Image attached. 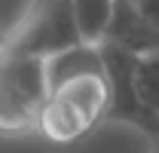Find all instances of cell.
<instances>
[{"mask_svg":"<svg viewBox=\"0 0 159 153\" xmlns=\"http://www.w3.org/2000/svg\"><path fill=\"white\" fill-rule=\"evenodd\" d=\"M31 6H34V0H0V49L21 28V21L31 12Z\"/></svg>","mask_w":159,"mask_h":153,"instance_id":"8","label":"cell"},{"mask_svg":"<svg viewBox=\"0 0 159 153\" xmlns=\"http://www.w3.org/2000/svg\"><path fill=\"white\" fill-rule=\"evenodd\" d=\"M104 43H110L135 58L156 55V25L138 9L135 0H113Z\"/></svg>","mask_w":159,"mask_h":153,"instance_id":"4","label":"cell"},{"mask_svg":"<svg viewBox=\"0 0 159 153\" xmlns=\"http://www.w3.org/2000/svg\"><path fill=\"white\" fill-rule=\"evenodd\" d=\"M110 89L104 76H77L58 89H49L40 110L37 132L55 144H70L107 119Z\"/></svg>","mask_w":159,"mask_h":153,"instance_id":"1","label":"cell"},{"mask_svg":"<svg viewBox=\"0 0 159 153\" xmlns=\"http://www.w3.org/2000/svg\"><path fill=\"white\" fill-rule=\"evenodd\" d=\"M46 74L40 58L0 52V132H37L40 110L46 104Z\"/></svg>","mask_w":159,"mask_h":153,"instance_id":"2","label":"cell"},{"mask_svg":"<svg viewBox=\"0 0 159 153\" xmlns=\"http://www.w3.org/2000/svg\"><path fill=\"white\" fill-rule=\"evenodd\" d=\"M70 12H74L80 43L101 46L104 34H107V25H110L113 0H70Z\"/></svg>","mask_w":159,"mask_h":153,"instance_id":"6","label":"cell"},{"mask_svg":"<svg viewBox=\"0 0 159 153\" xmlns=\"http://www.w3.org/2000/svg\"><path fill=\"white\" fill-rule=\"evenodd\" d=\"M159 58L147 55V58H135L132 61V71H129V83H132V95L138 101V107L144 110L147 119L156 123L159 114Z\"/></svg>","mask_w":159,"mask_h":153,"instance_id":"7","label":"cell"},{"mask_svg":"<svg viewBox=\"0 0 159 153\" xmlns=\"http://www.w3.org/2000/svg\"><path fill=\"white\" fill-rule=\"evenodd\" d=\"M74 46H80V34L74 25L70 0H34L21 28L0 52L46 61V58L58 55L64 49H74Z\"/></svg>","mask_w":159,"mask_h":153,"instance_id":"3","label":"cell"},{"mask_svg":"<svg viewBox=\"0 0 159 153\" xmlns=\"http://www.w3.org/2000/svg\"><path fill=\"white\" fill-rule=\"evenodd\" d=\"M43 74H46V89H58V86L77 80V76H104V64H101L98 46L80 43L74 49H64L58 55L46 58Z\"/></svg>","mask_w":159,"mask_h":153,"instance_id":"5","label":"cell"}]
</instances>
